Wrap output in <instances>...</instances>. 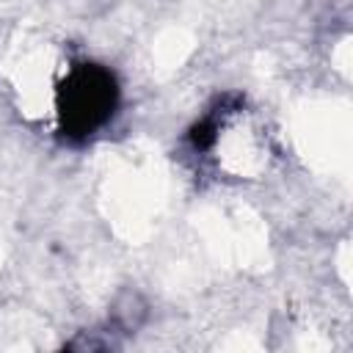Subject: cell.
Listing matches in <instances>:
<instances>
[{"instance_id": "1", "label": "cell", "mask_w": 353, "mask_h": 353, "mask_svg": "<svg viewBox=\"0 0 353 353\" xmlns=\"http://www.w3.org/2000/svg\"><path fill=\"white\" fill-rule=\"evenodd\" d=\"M119 88L116 77L97 63H77L66 69V77L58 83L52 105L66 138H88L97 132L116 110Z\"/></svg>"}]
</instances>
